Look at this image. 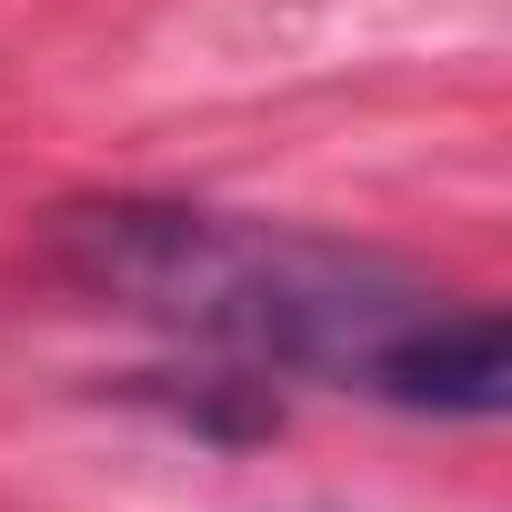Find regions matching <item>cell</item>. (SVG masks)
Returning a JSON list of instances; mask_svg holds the SVG:
<instances>
[{
	"label": "cell",
	"instance_id": "6da1fadb",
	"mask_svg": "<svg viewBox=\"0 0 512 512\" xmlns=\"http://www.w3.org/2000/svg\"><path fill=\"white\" fill-rule=\"evenodd\" d=\"M51 272L181 342L312 382H372V362L442 302L382 251L191 201H71L51 221Z\"/></svg>",
	"mask_w": 512,
	"mask_h": 512
},
{
	"label": "cell",
	"instance_id": "7a4b0ae2",
	"mask_svg": "<svg viewBox=\"0 0 512 512\" xmlns=\"http://www.w3.org/2000/svg\"><path fill=\"white\" fill-rule=\"evenodd\" d=\"M362 392H382V402H402V412H452V422H492L502 402H512V352H502V312L492 302H432L382 362H372V382Z\"/></svg>",
	"mask_w": 512,
	"mask_h": 512
}]
</instances>
